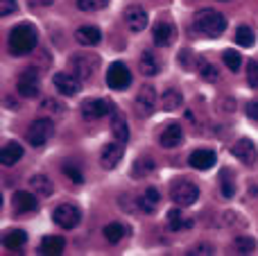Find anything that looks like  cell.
I'll use <instances>...</instances> for the list:
<instances>
[{
  "instance_id": "f35d334b",
  "label": "cell",
  "mask_w": 258,
  "mask_h": 256,
  "mask_svg": "<svg viewBox=\"0 0 258 256\" xmlns=\"http://www.w3.org/2000/svg\"><path fill=\"white\" fill-rule=\"evenodd\" d=\"M16 0H0V16H9L16 12Z\"/></svg>"
},
{
  "instance_id": "8d00e7d4",
  "label": "cell",
  "mask_w": 258,
  "mask_h": 256,
  "mask_svg": "<svg viewBox=\"0 0 258 256\" xmlns=\"http://www.w3.org/2000/svg\"><path fill=\"white\" fill-rule=\"evenodd\" d=\"M63 175H66L73 184H82V181H84V175H82L75 166H71V163H66V166H63Z\"/></svg>"
},
{
  "instance_id": "603a6c76",
  "label": "cell",
  "mask_w": 258,
  "mask_h": 256,
  "mask_svg": "<svg viewBox=\"0 0 258 256\" xmlns=\"http://www.w3.org/2000/svg\"><path fill=\"white\" fill-rule=\"evenodd\" d=\"M111 134H113V139L120 141V143H127L129 141L127 120H125V116H122L120 111H116V109H113V118H111Z\"/></svg>"
},
{
  "instance_id": "9c48e42d",
  "label": "cell",
  "mask_w": 258,
  "mask_h": 256,
  "mask_svg": "<svg viewBox=\"0 0 258 256\" xmlns=\"http://www.w3.org/2000/svg\"><path fill=\"white\" fill-rule=\"evenodd\" d=\"M107 84H109V89H113V91H125L127 86L132 84V73H129V68L125 66V63L116 61V63L109 66Z\"/></svg>"
},
{
  "instance_id": "b9f144b4",
  "label": "cell",
  "mask_w": 258,
  "mask_h": 256,
  "mask_svg": "<svg viewBox=\"0 0 258 256\" xmlns=\"http://www.w3.org/2000/svg\"><path fill=\"white\" fill-rule=\"evenodd\" d=\"M32 5H36V7H48V5H52L54 0H30Z\"/></svg>"
},
{
  "instance_id": "7c38bea8",
  "label": "cell",
  "mask_w": 258,
  "mask_h": 256,
  "mask_svg": "<svg viewBox=\"0 0 258 256\" xmlns=\"http://www.w3.org/2000/svg\"><path fill=\"white\" fill-rule=\"evenodd\" d=\"M231 152L238 161L247 163V166H254V163L258 161V150H256L254 141H249V139H240L238 143H233Z\"/></svg>"
},
{
  "instance_id": "f546056e",
  "label": "cell",
  "mask_w": 258,
  "mask_h": 256,
  "mask_svg": "<svg viewBox=\"0 0 258 256\" xmlns=\"http://www.w3.org/2000/svg\"><path fill=\"white\" fill-rule=\"evenodd\" d=\"M102 234L111 245H118L122 240V236H125V227H122L120 222H109V225L104 227Z\"/></svg>"
},
{
  "instance_id": "9a60e30c",
  "label": "cell",
  "mask_w": 258,
  "mask_h": 256,
  "mask_svg": "<svg viewBox=\"0 0 258 256\" xmlns=\"http://www.w3.org/2000/svg\"><path fill=\"white\" fill-rule=\"evenodd\" d=\"M54 86H57V91L61 95H68V98H73V95L80 93V80H77L73 73H57V75L52 77Z\"/></svg>"
},
{
  "instance_id": "ffe728a7",
  "label": "cell",
  "mask_w": 258,
  "mask_h": 256,
  "mask_svg": "<svg viewBox=\"0 0 258 256\" xmlns=\"http://www.w3.org/2000/svg\"><path fill=\"white\" fill-rule=\"evenodd\" d=\"M165 222H168V229L172 231H186L192 227V220L183 216L181 209H170L168 216H165Z\"/></svg>"
},
{
  "instance_id": "d6986e66",
  "label": "cell",
  "mask_w": 258,
  "mask_h": 256,
  "mask_svg": "<svg viewBox=\"0 0 258 256\" xmlns=\"http://www.w3.org/2000/svg\"><path fill=\"white\" fill-rule=\"evenodd\" d=\"M159 202H161V195H159V190H156V188H145L136 198L138 209H141V211H145V213H154V209L159 207Z\"/></svg>"
},
{
  "instance_id": "7402d4cb",
  "label": "cell",
  "mask_w": 258,
  "mask_h": 256,
  "mask_svg": "<svg viewBox=\"0 0 258 256\" xmlns=\"http://www.w3.org/2000/svg\"><path fill=\"white\" fill-rule=\"evenodd\" d=\"M75 39L80 41L82 45H98L100 41H102V32L95 25H84L75 32Z\"/></svg>"
},
{
  "instance_id": "8fae6325",
  "label": "cell",
  "mask_w": 258,
  "mask_h": 256,
  "mask_svg": "<svg viewBox=\"0 0 258 256\" xmlns=\"http://www.w3.org/2000/svg\"><path fill=\"white\" fill-rule=\"evenodd\" d=\"M113 102L111 100H104V98H95V100H86L82 104V116L86 120H98V118H104L107 113H113Z\"/></svg>"
},
{
  "instance_id": "3957f363",
  "label": "cell",
  "mask_w": 258,
  "mask_h": 256,
  "mask_svg": "<svg viewBox=\"0 0 258 256\" xmlns=\"http://www.w3.org/2000/svg\"><path fill=\"white\" fill-rule=\"evenodd\" d=\"M98 68H100V57L93 52H80L71 59V73L80 82L91 80L98 73Z\"/></svg>"
},
{
  "instance_id": "4dcf8cb0",
  "label": "cell",
  "mask_w": 258,
  "mask_h": 256,
  "mask_svg": "<svg viewBox=\"0 0 258 256\" xmlns=\"http://www.w3.org/2000/svg\"><path fill=\"white\" fill-rule=\"evenodd\" d=\"M152 172H154V161H152V159H138L132 168V175L136 177V179H145Z\"/></svg>"
},
{
  "instance_id": "83f0119b",
  "label": "cell",
  "mask_w": 258,
  "mask_h": 256,
  "mask_svg": "<svg viewBox=\"0 0 258 256\" xmlns=\"http://www.w3.org/2000/svg\"><path fill=\"white\" fill-rule=\"evenodd\" d=\"M25 240H27V234H25V231H21V229H12V231H7V234L3 236V245L7 249L23 247V245H25Z\"/></svg>"
},
{
  "instance_id": "5bb4252c",
  "label": "cell",
  "mask_w": 258,
  "mask_h": 256,
  "mask_svg": "<svg viewBox=\"0 0 258 256\" xmlns=\"http://www.w3.org/2000/svg\"><path fill=\"white\" fill-rule=\"evenodd\" d=\"M125 23L132 32H143L147 27V12L141 5H129L125 9Z\"/></svg>"
},
{
  "instance_id": "2e32d148",
  "label": "cell",
  "mask_w": 258,
  "mask_h": 256,
  "mask_svg": "<svg viewBox=\"0 0 258 256\" xmlns=\"http://www.w3.org/2000/svg\"><path fill=\"white\" fill-rule=\"evenodd\" d=\"M159 143H161V148H165V150L179 148V145L183 143V130H181V125H179V122H172V125H168L163 132H161Z\"/></svg>"
},
{
  "instance_id": "d590c367",
  "label": "cell",
  "mask_w": 258,
  "mask_h": 256,
  "mask_svg": "<svg viewBox=\"0 0 258 256\" xmlns=\"http://www.w3.org/2000/svg\"><path fill=\"white\" fill-rule=\"evenodd\" d=\"M220 190H222L224 198H233V193H236V186H233V181L227 179V170L220 175Z\"/></svg>"
},
{
  "instance_id": "f1b7e54d",
  "label": "cell",
  "mask_w": 258,
  "mask_h": 256,
  "mask_svg": "<svg viewBox=\"0 0 258 256\" xmlns=\"http://www.w3.org/2000/svg\"><path fill=\"white\" fill-rule=\"evenodd\" d=\"M236 43L242 45V48H251L256 43V34L249 25H240L236 30Z\"/></svg>"
},
{
  "instance_id": "d6a6232c",
  "label": "cell",
  "mask_w": 258,
  "mask_h": 256,
  "mask_svg": "<svg viewBox=\"0 0 258 256\" xmlns=\"http://www.w3.org/2000/svg\"><path fill=\"white\" fill-rule=\"evenodd\" d=\"M233 247H236L238 254H251V252H256V240L251 236H238L233 240Z\"/></svg>"
},
{
  "instance_id": "1f68e13d",
  "label": "cell",
  "mask_w": 258,
  "mask_h": 256,
  "mask_svg": "<svg viewBox=\"0 0 258 256\" xmlns=\"http://www.w3.org/2000/svg\"><path fill=\"white\" fill-rule=\"evenodd\" d=\"M197 68H200V75L204 77V80H209V82H215L220 77V73H218V68L213 66V63H209L206 59H202V57H197V63H195Z\"/></svg>"
},
{
  "instance_id": "30bf717a",
  "label": "cell",
  "mask_w": 258,
  "mask_h": 256,
  "mask_svg": "<svg viewBox=\"0 0 258 256\" xmlns=\"http://www.w3.org/2000/svg\"><path fill=\"white\" fill-rule=\"evenodd\" d=\"M122 157H125V143H120V141L107 143L102 148V152H100V166H102L104 170H113V168H118V163L122 161Z\"/></svg>"
},
{
  "instance_id": "52a82bcc",
  "label": "cell",
  "mask_w": 258,
  "mask_h": 256,
  "mask_svg": "<svg viewBox=\"0 0 258 256\" xmlns=\"http://www.w3.org/2000/svg\"><path fill=\"white\" fill-rule=\"evenodd\" d=\"M134 107H136V113L141 118H150L154 113L156 107V91L152 84H143L136 93V100H134Z\"/></svg>"
},
{
  "instance_id": "4316f807",
  "label": "cell",
  "mask_w": 258,
  "mask_h": 256,
  "mask_svg": "<svg viewBox=\"0 0 258 256\" xmlns=\"http://www.w3.org/2000/svg\"><path fill=\"white\" fill-rule=\"evenodd\" d=\"M30 186H32V190H34L36 195H43V198L52 195V190H54L52 181H50L45 175H34V177L30 179Z\"/></svg>"
},
{
  "instance_id": "ac0fdd59",
  "label": "cell",
  "mask_w": 258,
  "mask_h": 256,
  "mask_svg": "<svg viewBox=\"0 0 258 256\" xmlns=\"http://www.w3.org/2000/svg\"><path fill=\"white\" fill-rule=\"evenodd\" d=\"M152 39H154L156 45L168 48V45L174 41V27L170 25V23H156L154 30H152Z\"/></svg>"
},
{
  "instance_id": "836d02e7",
  "label": "cell",
  "mask_w": 258,
  "mask_h": 256,
  "mask_svg": "<svg viewBox=\"0 0 258 256\" xmlns=\"http://www.w3.org/2000/svg\"><path fill=\"white\" fill-rule=\"evenodd\" d=\"M222 59H224V63H227L229 71H233V73L240 71V66H242V57H240V52H236V50H224Z\"/></svg>"
},
{
  "instance_id": "7bdbcfd3",
  "label": "cell",
  "mask_w": 258,
  "mask_h": 256,
  "mask_svg": "<svg viewBox=\"0 0 258 256\" xmlns=\"http://www.w3.org/2000/svg\"><path fill=\"white\" fill-rule=\"evenodd\" d=\"M190 254H211V247H204V245H202V247H195V249H192Z\"/></svg>"
},
{
  "instance_id": "ba28073f",
  "label": "cell",
  "mask_w": 258,
  "mask_h": 256,
  "mask_svg": "<svg viewBox=\"0 0 258 256\" xmlns=\"http://www.w3.org/2000/svg\"><path fill=\"white\" fill-rule=\"evenodd\" d=\"M16 89H18V93H21L23 98H27V100L36 98V95L41 93L39 73H36L34 68H30V71L21 73V75H18V82H16Z\"/></svg>"
},
{
  "instance_id": "484cf974",
  "label": "cell",
  "mask_w": 258,
  "mask_h": 256,
  "mask_svg": "<svg viewBox=\"0 0 258 256\" xmlns=\"http://www.w3.org/2000/svg\"><path fill=\"white\" fill-rule=\"evenodd\" d=\"M63 238L61 236H45L41 240V254H48V256H57L63 252Z\"/></svg>"
},
{
  "instance_id": "8992f818",
  "label": "cell",
  "mask_w": 258,
  "mask_h": 256,
  "mask_svg": "<svg viewBox=\"0 0 258 256\" xmlns=\"http://www.w3.org/2000/svg\"><path fill=\"white\" fill-rule=\"evenodd\" d=\"M52 220H54V225H59L61 229H75L82 220V213L75 204L63 202L52 211Z\"/></svg>"
},
{
  "instance_id": "6da1fadb",
  "label": "cell",
  "mask_w": 258,
  "mask_h": 256,
  "mask_svg": "<svg viewBox=\"0 0 258 256\" xmlns=\"http://www.w3.org/2000/svg\"><path fill=\"white\" fill-rule=\"evenodd\" d=\"M36 43H39V34H36V27L30 25V23H21L9 32V50L16 57L32 52L36 48Z\"/></svg>"
},
{
  "instance_id": "e575fe53",
  "label": "cell",
  "mask_w": 258,
  "mask_h": 256,
  "mask_svg": "<svg viewBox=\"0 0 258 256\" xmlns=\"http://www.w3.org/2000/svg\"><path fill=\"white\" fill-rule=\"evenodd\" d=\"M109 5V0H77V7L82 12H100Z\"/></svg>"
},
{
  "instance_id": "e0dca14e",
  "label": "cell",
  "mask_w": 258,
  "mask_h": 256,
  "mask_svg": "<svg viewBox=\"0 0 258 256\" xmlns=\"http://www.w3.org/2000/svg\"><path fill=\"white\" fill-rule=\"evenodd\" d=\"M215 152H211V150H195V152L188 157V163H190L195 170H211V168L215 166Z\"/></svg>"
},
{
  "instance_id": "5b68a950",
  "label": "cell",
  "mask_w": 258,
  "mask_h": 256,
  "mask_svg": "<svg viewBox=\"0 0 258 256\" xmlns=\"http://www.w3.org/2000/svg\"><path fill=\"white\" fill-rule=\"evenodd\" d=\"M54 134V125L50 118H36L30 127H27V143L32 148H41L45 145Z\"/></svg>"
},
{
  "instance_id": "60d3db41",
  "label": "cell",
  "mask_w": 258,
  "mask_h": 256,
  "mask_svg": "<svg viewBox=\"0 0 258 256\" xmlns=\"http://www.w3.org/2000/svg\"><path fill=\"white\" fill-rule=\"evenodd\" d=\"M245 113L251 118V120L258 122V102H256V100H251V102L245 104Z\"/></svg>"
},
{
  "instance_id": "ab89813d",
  "label": "cell",
  "mask_w": 258,
  "mask_h": 256,
  "mask_svg": "<svg viewBox=\"0 0 258 256\" xmlns=\"http://www.w3.org/2000/svg\"><path fill=\"white\" fill-rule=\"evenodd\" d=\"M179 61H181L186 68H190L192 63H197V57L190 52V50H181V54H179Z\"/></svg>"
},
{
  "instance_id": "7a4b0ae2",
  "label": "cell",
  "mask_w": 258,
  "mask_h": 256,
  "mask_svg": "<svg viewBox=\"0 0 258 256\" xmlns=\"http://www.w3.org/2000/svg\"><path fill=\"white\" fill-rule=\"evenodd\" d=\"M192 25H195L197 32H202L206 36H220L227 30V18L215 9H200L192 18Z\"/></svg>"
},
{
  "instance_id": "74e56055",
  "label": "cell",
  "mask_w": 258,
  "mask_h": 256,
  "mask_svg": "<svg viewBox=\"0 0 258 256\" xmlns=\"http://www.w3.org/2000/svg\"><path fill=\"white\" fill-rule=\"evenodd\" d=\"M247 82L251 89H258V61H249L247 66Z\"/></svg>"
},
{
  "instance_id": "cb8c5ba5",
  "label": "cell",
  "mask_w": 258,
  "mask_h": 256,
  "mask_svg": "<svg viewBox=\"0 0 258 256\" xmlns=\"http://www.w3.org/2000/svg\"><path fill=\"white\" fill-rule=\"evenodd\" d=\"M138 71H141L145 77H152L161 71V61L154 57V52L145 50V52L141 54V61H138Z\"/></svg>"
},
{
  "instance_id": "d4e9b609",
  "label": "cell",
  "mask_w": 258,
  "mask_h": 256,
  "mask_svg": "<svg viewBox=\"0 0 258 256\" xmlns=\"http://www.w3.org/2000/svg\"><path fill=\"white\" fill-rule=\"evenodd\" d=\"M161 107H163V111H177V109L183 107V95L179 89H168L163 93V98H161Z\"/></svg>"
},
{
  "instance_id": "277c9868",
  "label": "cell",
  "mask_w": 258,
  "mask_h": 256,
  "mask_svg": "<svg viewBox=\"0 0 258 256\" xmlns=\"http://www.w3.org/2000/svg\"><path fill=\"white\" fill-rule=\"evenodd\" d=\"M170 198L177 207H190L200 198V188L188 179H177L170 184Z\"/></svg>"
},
{
  "instance_id": "44dd1931",
  "label": "cell",
  "mask_w": 258,
  "mask_h": 256,
  "mask_svg": "<svg viewBox=\"0 0 258 256\" xmlns=\"http://www.w3.org/2000/svg\"><path fill=\"white\" fill-rule=\"evenodd\" d=\"M21 157H23V148L16 141L5 143L3 150H0V161H3V166H14L16 161H21Z\"/></svg>"
},
{
  "instance_id": "4fadbf2b",
  "label": "cell",
  "mask_w": 258,
  "mask_h": 256,
  "mask_svg": "<svg viewBox=\"0 0 258 256\" xmlns=\"http://www.w3.org/2000/svg\"><path fill=\"white\" fill-rule=\"evenodd\" d=\"M12 209L18 216H27V213L39 209V202H36V198L32 193H27V190H16L12 198Z\"/></svg>"
}]
</instances>
